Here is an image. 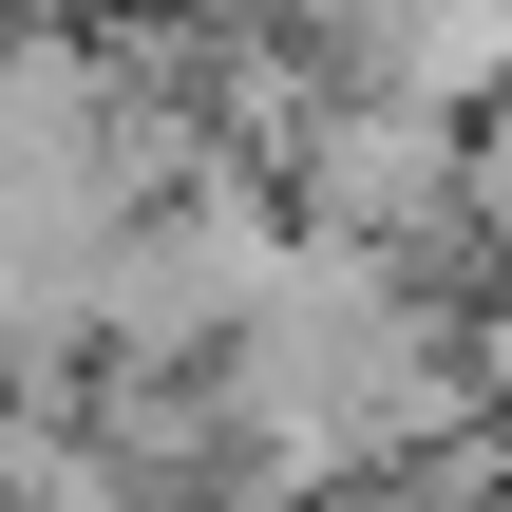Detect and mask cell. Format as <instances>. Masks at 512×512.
Listing matches in <instances>:
<instances>
[{"mask_svg":"<svg viewBox=\"0 0 512 512\" xmlns=\"http://www.w3.org/2000/svg\"><path fill=\"white\" fill-rule=\"evenodd\" d=\"M342 76H380V95H418V114H494L512 95V0H361Z\"/></svg>","mask_w":512,"mask_h":512,"instance_id":"obj_3","label":"cell"},{"mask_svg":"<svg viewBox=\"0 0 512 512\" xmlns=\"http://www.w3.org/2000/svg\"><path fill=\"white\" fill-rule=\"evenodd\" d=\"M475 247H494V266H512V95H494V114H475Z\"/></svg>","mask_w":512,"mask_h":512,"instance_id":"obj_4","label":"cell"},{"mask_svg":"<svg viewBox=\"0 0 512 512\" xmlns=\"http://www.w3.org/2000/svg\"><path fill=\"white\" fill-rule=\"evenodd\" d=\"M304 228H361V247H475V114H418L380 76H342V114L304 133Z\"/></svg>","mask_w":512,"mask_h":512,"instance_id":"obj_2","label":"cell"},{"mask_svg":"<svg viewBox=\"0 0 512 512\" xmlns=\"http://www.w3.org/2000/svg\"><path fill=\"white\" fill-rule=\"evenodd\" d=\"M285 247H304V190H285V171H247V152L171 171V190L114 228V266H95V361L209 380V361L247 342V304L285 285Z\"/></svg>","mask_w":512,"mask_h":512,"instance_id":"obj_1","label":"cell"}]
</instances>
